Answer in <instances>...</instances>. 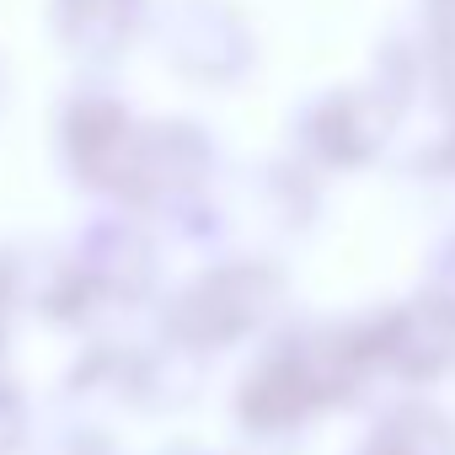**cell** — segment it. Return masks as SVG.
I'll return each instance as SVG.
<instances>
[{
    "instance_id": "1",
    "label": "cell",
    "mask_w": 455,
    "mask_h": 455,
    "mask_svg": "<svg viewBox=\"0 0 455 455\" xmlns=\"http://www.w3.org/2000/svg\"><path fill=\"white\" fill-rule=\"evenodd\" d=\"M274 290V279L268 274H258V268H214V274H204L177 306H172V316H166V332L177 338V343H193V348H220V343H231L236 332H247L252 322H258V311H263V295Z\"/></svg>"
},
{
    "instance_id": "2",
    "label": "cell",
    "mask_w": 455,
    "mask_h": 455,
    "mask_svg": "<svg viewBox=\"0 0 455 455\" xmlns=\"http://www.w3.org/2000/svg\"><path fill=\"white\" fill-rule=\"evenodd\" d=\"M134 145H140V124L113 97H81L65 113V150H70V166L86 188H102V193L124 198Z\"/></svg>"
},
{
    "instance_id": "3",
    "label": "cell",
    "mask_w": 455,
    "mask_h": 455,
    "mask_svg": "<svg viewBox=\"0 0 455 455\" xmlns=\"http://www.w3.org/2000/svg\"><path fill=\"white\" fill-rule=\"evenodd\" d=\"M161 54L204 81H225L242 60V28L236 17L220 6V0H177V6L161 17Z\"/></svg>"
},
{
    "instance_id": "4",
    "label": "cell",
    "mask_w": 455,
    "mask_h": 455,
    "mask_svg": "<svg viewBox=\"0 0 455 455\" xmlns=\"http://www.w3.org/2000/svg\"><path fill=\"white\" fill-rule=\"evenodd\" d=\"M145 17V0H60L54 6V22H60V38L86 54V60H113L129 49L134 28Z\"/></svg>"
},
{
    "instance_id": "5",
    "label": "cell",
    "mask_w": 455,
    "mask_h": 455,
    "mask_svg": "<svg viewBox=\"0 0 455 455\" xmlns=\"http://www.w3.org/2000/svg\"><path fill=\"white\" fill-rule=\"evenodd\" d=\"M12 295H17V268L0 258V316H6V306H12Z\"/></svg>"
}]
</instances>
